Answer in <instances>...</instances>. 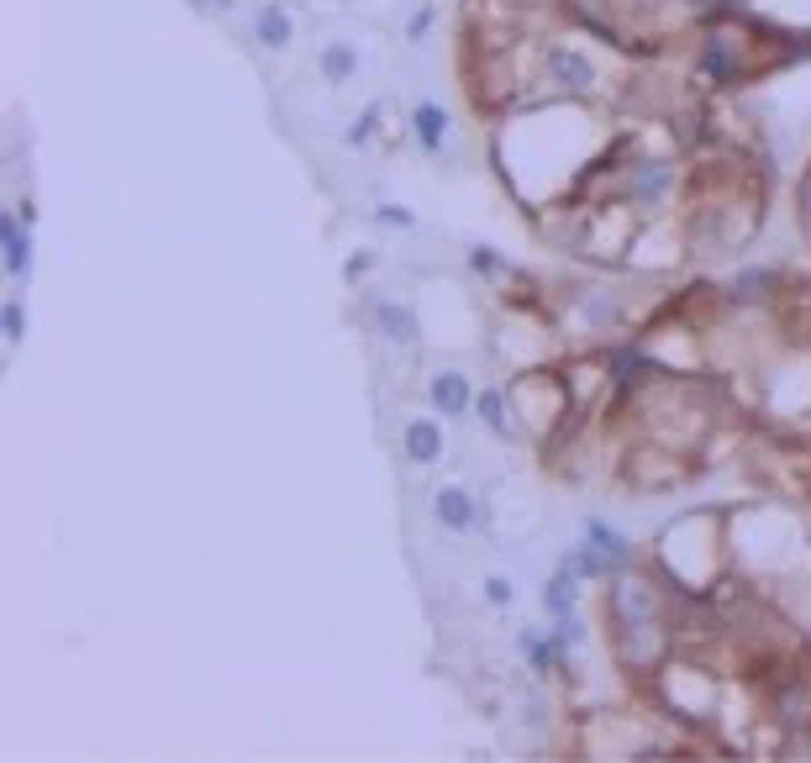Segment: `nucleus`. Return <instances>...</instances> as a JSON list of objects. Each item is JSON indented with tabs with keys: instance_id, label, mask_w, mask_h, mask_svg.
I'll use <instances>...</instances> for the list:
<instances>
[{
	"instance_id": "1",
	"label": "nucleus",
	"mask_w": 811,
	"mask_h": 763,
	"mask_svg": "<svg viewBox=\"0 0 811 763\" xmlns=\"http://www.w3.org/2000/svg\"><path fill=\"white\" fill-rule=\"evenodd\" d=\"M432 522L443 526V532H453V538H469V532L485 526V511H480V501H474V490H464V484H443V490L432 495Z\"/></svg>"
},
{
	"instance_id": "2",
	"label": "nucleus",
	"mask_w": 811,
	"mask_h": 763,
	"mask_svg": "<svg viewBox=\"0 0 811 763\" xmlns=\"http://www.w3.org/2000/svg\"><path fill=\"white\" fill-rule=\"evenodd\" d=\"M474 416L485 422L490 438H501V442H522V438H528L522 422H517V411H511V390H507V384H490V390H480V395H474Z\"/></svg>"
},
{
	"instance_id": "3",
	"label": "nucleus",
	"mask_w": 811,
	"mask_h": 763,
	"mask_svg": "<svg viewBox=\"0 0 811 763\" xmlns=\"http://www.w3.org/2000/svg\"><path fill=\"white\" fill-rule=\"evenodd\" d=\"M474 384H469V374H459V369H438L432 380H427V401H432V411L438 416H464V411H474Z\"/></svg>"
},
{
	"instance_id": "4",
	"label": "nucleus",
	"mask_w": 811,
	"mask_h": 763,
	"mask_svg": "<svg viewBox=\"0 0 811 763\" xmlns=\"http://www.w3.org/2000/svg\"><path fill=\"white\" fill-rule=\"evenodd\" d=\"M0 253H6L11 284H21L32 274V227H27L17 211H0Z\"/></svg>"
},
{
	"instance_id": "5",
	"label": "nucleus",
	"mask_w": 811,
	"mask_h": 763,
	"mask_svg": "<svg viewBox=\"0 0 811 763\" xmlns=\"http://www.w3.org/2000/svg\"><path fill=\"white\" fill-rule=\"evenodd\" d=\"M369 317H374V327H380V338L396 342V348H411V342H422V322H417V311H411V305L380 295V301L369 305Z\"/></svg>"
},
{
	"instance_id": "6",
	"label": "nucleus",
	"mask_w": 811,
	"mask_h": 763,
	"mask_svg": "<svg viewBox=\"0 0 811 763\" xmlns=\"http://www.w3.org/2000/svg\"><path fill=\"white\" fill-rule=\"evenodd\" d=\"M443 422H432V416H417V422H406L401 432V453L406 463H417V469H432V463L443 459Z\"/></svg>"
},
{
	"instance_id": "7",
	"label": "nucleus",
	"mask_w": 811,
	"mask_h": 763,
	"mask_svg": "<svg viewBox=\"0 0 811 763\" xmlns=\"http://www.w3.org/2000/svg\"><path fill=\"white\" fill-rule=\"evenodd\" d=\"M580 574L569 569V563H559L553 574L543 580V611L553 616V622H564V616H580Z\"/></svg>"
},
{
	"instance_id": "8",
	"label": "nucleus",
	"mask_w": 811,
	"mask_h": 763,
	"mask_svg": "<svg viewBox=\"0 0 811 763\" xmlns=\"http://www.w3.org/2000/svg\"><path fill=\"white\" fill-rule=\"evenodd\" d=\"M253 42H264L274 53L296 42V17L284 11V0H264V6L253 11Z\"/></svg>"
},
{
	"instance_id": "9",
	"label": "nucleus",
	"mask_w": 811,
	"mask_h": 763,
	"mask_svg": "<svg viewBox=\"0 0 811 763\" xmlns=\"http://www.w3.org/2000/svg\"><path fill=\"white\" fill-rule=\"evenodd\" d=\"M580 532H585V543L601 548V553H607L617 569H632V563H638V548H632V538H622V532H617L607 516H585V526H580Z\"/></svg>"
},
{
	"instance_id": "10",
	"label": "nucleus",
	"mask_w": 811,
	"mask_h": 763,
	"mask_svg": "<svg viewBox=\"0 0 811 763\" xmlns=\"http://www.w3.org/2000/svg\"><path fill=\"white\" fill-rule=\"evenodd\" d=\"M411 138L422 142L427 153H443L448 142V111L438 101H422L417 111H411Z\"/></svg>"
},
{
	"instance_id": "11",
	"label": "nucleus",
	"mask_w": 811,
	"mask_h": 763,
	"mask_svg": "<svg viewBox=\"0 0 811 763\" xmlns=\"http://www.w3.org/2000/svg\"><path fill=\"white\" fill-rule=\"evenodd\" d=\"M317 69H322L327 84H348L359 74V48L353 42H327L322 53H317Z\"/></svg>"
},
{
	"instance_id": "12",
	"label": "nucleus",
	"mask_w": 811,
	"mask_h": 763,
	"mask_svg": "<svg viewBox=\"0 0 811 763\" xmlns=\"http://www.w3.org/2000/svg\"><path fill=\"white\" fill-rule=\"evenodd\" d=\"M0 332H6V348H21V338H27V301L21 295L0 301Z\"/></svg>"
},
{
	"instance_id": "13",
	"label": "nucleus",
	"mask_w": 811,
	"mask_h": 763,
	"mask_svg": "<svg viewBox=\"0 0 811 763\" xmlns=\"http://www.w3.org/2000/svg\"><path fill=\"white\" fill-rule=\"evenodd\" d=\"M374 221H380V227H396V232H411V227H417V217H411L406 205H396V201L374 205Z\"/></svg>"
},
{
	"instance_id": "14",
	"label": "nucleus",
	"mask_w": 811,
	"mask_h": 763,
	"mask_svg": "<svg viewBox=\"0 0 811 763\" xmlns=\"http://www.w3.org/2000/svg\"><path fill=\"white\" fill-rule=\"evenodd\" d=\"M511 601H517V584L501 580V574H490V580H485V605H495V611H507Z\"/></svg>"
},
{
	"instance_id": "15",
	"label": "nucleus",
	"mask_w": 811,
	"mask_h": 763,
	"mask_svg": "<svg viewBox=\"0 0 811 763\" xmlns=\"http://www.w3.org/2000/svg\"><path fill=\"white\" fill-rule=\"evenodd\" d=\"M374 117H380V111L369 106L364 117H359V121H353V127H348V148H369V132H374Z\"/></svg>"
},
{
	"instance_id": "16",
	"label": "nucleus",
	"mask_w": 811,
	"mask_h": 763,
	"mask_svg": "<svg viewBox=\"0 0 811 763\" xmlns=\"http://www.w3.org/2000/svg\"><path fill=\"white\" fill-rule=\"evenodd\" d=\"M427 32H432V6H422V11L406 17V42H422Z\"/></svg>"
},
{
	"instance_id": "17",
	"label": "nucleus",
	"mask_w": 811,
	"mask_h": 763,
	"mask_svg": "<svg viewBox=\"0 0 811 763\" xmlns=\"http://www.w3.org/2000/svg\"><path fill=\"white\" fill-rule=\"evenodd\" d=\"M369 263H374L369 253H359V259H348V280H364V269H369Z\"/></svg>"
},
{
	"instance_id": "18",
	"label": "nucleus",
	"mask_w": 811,
	"mask_h": 763,
	"mask_svg": "<svg viewBox=\"0 0 811 763\" xmlns=\"http://www.w3.org/2000/svg\"><path fill=\"white\" fill-rule=\"evenodd\" d=\"M801 548L811 553V516H807V526H801Z\"/></svg>"
},
{
	"instance_id": "19",
	"label": "nucleus",
	"mask_w": 811,
	"mask_h": 763,
	"mask_svg": "<svg viewBox=\"0 0 811 763\" xmlns=\"http://www.w3.org/2000/svg\"><path fill=\"white\" fill-rule=\"evenodd\" d=\"M190 6H196V11H206V6H211V0H190Z\"/></svg>"
}]
</instances>
